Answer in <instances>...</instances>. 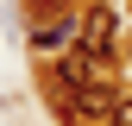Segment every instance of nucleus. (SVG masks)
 I'll return each instance as SVG.
<instances>
[{
  "label": "nucleus",
  "mask_w": 132,
  "mask_h": 126,
  "mask_svg": "<svg viewBox=\"0 0 132 126\" xmlns=\"http://www.w3.org/2000/svg\"><path fill=\"white\" fill-rule=\"evenodd\" d=\"M76 44H88L94 57H107V63H113V44H120V13H113V0H88Z\"/></svg>",
  "instance_id": "f257e3e1"
},
{
  "label": "nucleus",
  "mask_w": 132,
  "mask_h": 126,
  "mask_svg": "<svg viewBox=\"0 0 132 126\" xmlns=\"http://www.w3.org/2000/svg\"><path fill=\"white\" fill-rule=\"evenodd\" d=\"M113 107H120V94H113L107 82H82L63 94V114L69 120H113Z\"/></svg>",
  "instance_id": "f03ea898"
},
{
  "label": "nucleus",
  "mask_w": 132,
  "mask_h": 126,
  "mask_svg": "<svg viewBox=\"0 0 132 126\" xmlns=\"http://www.w3.org/2000/svg\"><path fill=\"white\" fill-rule=\"evenodd\" d=\"M107 126H132V94H126L120 107H113V120H107Z\"/></svg>",
  "instance_id": "7ed1b4c3"
}]
</instances>
